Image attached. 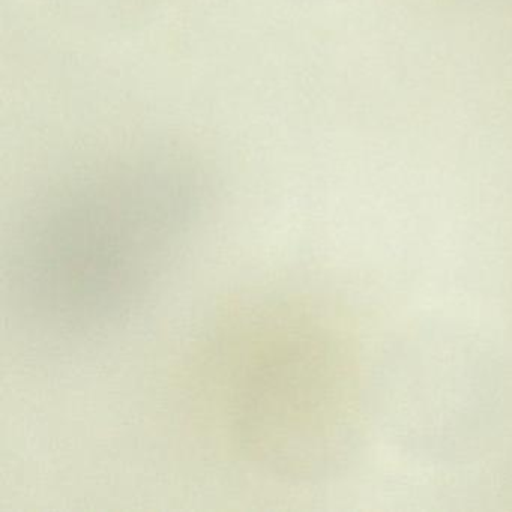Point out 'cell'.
I'll use <instances>...</instances> for the list:
<instances>
[{
  "label": "cell",
  "instance_id": "6da1fadb",
  "mask_svg": "<svg viewBox=\"0 0 512 512\" xmlns=\"http://www.w3.org/2000/svg\"><path fill=\"white\" fill-rule=\"evenodd\" d=\"M211 185L157 152L77 173L32 200L5 254L13 316L53 343H85L136 317L199 236Z\"/></svg>",
  "mask_w": 512,
  "mask_h": 512
},
{
  "label": "cell",
  "instance_id": "7a4b0ae2",
  "mask_svg": "<svg viewBox=\"0 0 512 512\" xmlns=\"http://www.w3.org/2000/svg\"><path fill=\"white\" fill-rule=\"evenodd\" d=\"M191 424L224 460L272 479L319 469L343 418V362L319 308L283 290L224 302L185 362Z\"/></svg>",
  "mask_w": 512,
  "mask_h": 512
}]
</instances>
